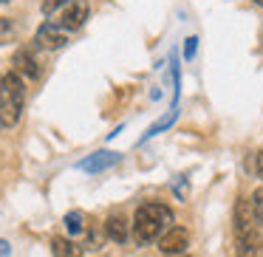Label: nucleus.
<instances>
[{
    "mask_svg": "<svg viewBox=\"0 0 263 257\" xmlns=\"http://www.w3.org/2000/svg\"><path fill=\"white\" fill-rule=\"evenodd\" d=\"M173 223V209L164 204H142L133 218V234L136 243H153L170 229Z\"/></svg>",
    "mask_w": 263,
    "mask_h": 257,
    "instance_id": "1",
    "label": "nucleus"
},
{
    "mask_svg": "<svg viewBox=\"0 0 263 257\" xmlns=\"http://www.w3.org/2000/svg\"><path fill=\"white\" fill-rule=\"evenodd\" d=\"M23 76L17 71L12 74H0V127H14L23 110Z\"/></svg>",
    "mask_w": 263,
    "mask_h": 257,
    "instance_id": "2",
    "label": "nucleus"
},
{
    "mask_svg": "<svg viewBox=\"0 0 263 257\" xmlns=\"http://www.w3.org/2000/svg\"><path fill=\"white\" fill-rule=\"evenodd\" d=\"M85 20H88V3L85 0H74L65 12H60L54 17V26H60L63 31H77L85 26Z\"/></svg>",
    "mask_w": 263,
    "mask_h": 257,
    "instance_id": "3",
    "label": "nucleus"
},
{
    "mask_svg": "<svg viewBox=\"0 0 263 257\" xmlns=\"http://www.w3.org/2000/svg\"><path fill=\"white\" fill-rule=\"evenodd\" d=\"M263 251V238L255 226L246 232H235V254L238 257H260Z\"/></svg>",
    "mask_w": 263,
    "mask_h": 257,
    "instance_id": "4",
    "label": "nucleus"
},
{
    "mask_svg": "<svg viewBox=\"0 0 263 257\" xmlns=\"http://www.w3.org/2000/svg\"><path fill=\"white\" fill-rule=\"evenodd\" d=\"M34 43L40 48H46V51H57V48H63L65 43H68V37H65V31L60 29V26L43 23L40 29H37V34H34Z\"/></svg>",
    "mask_w": 263,
    "mask_h": 257,
    "instance_id": "5",
    "label": "nucleus"
},
{
    "mask_svg": "<svg viewBox=\"0 0 263 257\" xmlns=\"http://www.w3.org/2000/svg\"><path fill=\"white\" fill-rule=\"evenodd\" d=\"M187 243H190V234H187V229H181V226H170L159 238V249L164 251V254H181V251L187 249Z\"/></svg>",
    "mask_w": 263,
    "mask_h": 257,
    "instance_id": "6",
    "label": "nucleus"
},
{
    "mask_svg": "<svg viewBox=\"0 0 263 257\" xmlns=\"http://www.w3.org/2000/svg\"><path fill=\"white\" fill-rule=\"evenodd\" d=\"M116 161H119V153L99 150V153H93V155H88V159H82L77 167H80V170H85V172H102V170H108V167H114Z\"/></svg>",
    "mask_w": 263,
    "mask_h": 257,
    "instance_id": "7",
    "label": "nucleus"
},
{
    "mask_svg": "<svg viewBox=\"0 0 263 257\" xmlns=\"http://www.w3.org/2000/svg\"><path fill=\"white\" fill-rule=\"evenodd\" d=\"M12 65H14V71H17V74H23V76H31V80H34V76H40V65H37L34 54H31V51H26V48L14 51Z\"/></svg>",
    "mask_w": 263,
    "mask_h": 257,
    "instance_id": "8",
    "label": "nucleus"
},
{
    "mask_svg": "<svg viewBox=\"0 0 263 257\" xmlns=\"http://www.w3.org/2000/svg\"><path fill=\"white\" fill-rule=\"evenodd\" d=\"M255 226V212H252V201L240 198L235 204V232H246Z\"/></svg>",
    "mask_w": 263,
    "mask_h": 257,
    "instance_id": "9",
    "label": "nucleus"
},
{
    "mask_svg": "<svg viewBox=\"0 0 263 257\" xmlns=\"http://www.w3.org/2000/svg\"><path fill=\"white\" fill-rule=\"evenodd\" d=\"M51 251H54V257H82V246L68 238H60V234L51 238Z\"/></svg>",
    "mask_w": 263,
    "mask_h": 257,
    "instance_id": "10",
    "label": "nucleus"
},
{
    "mask_svg": "<svg viewBox=\"0 0 263 257\" xmlns=\"http://www.w3.org/2000/svg\"><path fill=\"white\" fill-rule=\"evenodd\" d=\"M105 232H108V238H114L116 243H125L127 240V221L122 215H110L108 221H105Z\"/></svg>",
    "mask_w": 263,
    "mask_h": 257,
    "instance_id": "11",
    "label": "nucleus"
},
{
    "mask_svg": "<svg viewBox=\"0 0 263 257\" xmlns=\"http://www.w3.org/2000/svg\"><path fill=\"white\" fill-rule=\"evenodd\" d=\"M65 229H68L71 234H80V232H85V215H82L80 209L68 212V215H65Z\"/></svg>",
    "mask_w": 263,
    "mask_h": 257,
    "instance_id": "12",
    "label": "nucleus"
},
{
    "mask_svg": "<svg viewBox=\"0 0 263 257\" xmlns=\"http://www.w3.org/2000/svg\"><path fill=\"white\" fill-rule=\"evenodd\" d=\"M176 116H178V110H176V108H170V113H167V116H164V119H161V122H156V125H153V127H150V130H147V133H144V136H142V142H147V139H153V136H156V133H161V130H167V127H170V125H173V122H176Z\"/></svg>",
    "mask_w": 263,
    "mask_h": 257,
    "instance_id": "13",
    "label": "nucleus"
},
{
    "mask_svg": "<svg viewBox=\"0 0 263 257\" xmlns=\"http://www.w3.org/2000/svg\"><path fill=\"white\" fill-rule=\"evenodd\" d=\"M71 3H74V0H43V14L54 20L60 12H65V9L71 6Z\"/></svg>",
    "mask_w": 263,
    "mask_h": 257,
    "instance_id": "14",
    "label": "nucleus"
},
{
    "mask_svg": "<svg viewBox=\"0 0 263 257\" xmlns=\"http://www.w3.org/2000/svg\"><path fill=\"white\" fill-rule=\"evenodd\" d=\"M14 37H17L14 23H12L9 17H0V46H9V43H14Z\"/></svg>",
    "mask_w": 263,
    "mask_h": 257,
    "instance_id": "15",
    "label": "nucleus"
},
{
    "mask_svg": "<svg viewBox=\"0 0 263 257\" xmlns=\"http://www.w3.org/2000/svg\"><path fill=\"white\" fill-rule=\"evenodd\" d=\"M252 212H255V223L263 226V187L255 189V195H252Z\"/></svg>",
    "mask_w": 263,
    "mask_h": 257,
    "instance_id": "16",
    "label": "nucleus"
},
{
    "mask_svg": "<svg viewBox=\"0 0 263 257\" xmlns=\"http://www.w3.org/2000/svg\"><path fill=\"white\" fill-rule=\"evenodd\" d=\"M195 48H198V37H187V40H184V57L193 60L195 57Z\"/></svg>",
    "mask_w": 263,
    "mask_h": 257,
    "instance_id": "17",
    "label": "nucleus"
},
{
    "mask_svg": "<svg viewBox=\"0 0 263 257\" xmlns=\"http://www.w3.org/2000/svg\"><path fill=\"white\" fill-rule=\"evenodd\" d=\"M255 170H257V175L263 178V150L257 153V159H255Z\"/></svg>",
    "mask_w": 263,
    "mask_h": 257,
    "instance_id": "18",
    "label": "nucleus"
},
{
    "mask_svg": "<svg viewBox=\"0 0 263 257\" xmlns=\"http://www.w3.org/2000/svg\"><path fill=\"white\" fill-rule=\"evenodd\" d=\"M9 254V243L6 240H0V257H6Z\"/></svg>",
    "mask_w": 263,
    "mask_h": 257,
    "instance_id": "19",
    "label": "nucleus"
},
{
    "mask_svg": "<svg viewBox=\"0 0 263 257\" xmlns=\"http://www.w3.org/2000/svg\"><path fill=\"white\" fill-rule=\"evenodd\" d=\"M255 3H257V6H263V0H255Z\"/></svg>",
    "mask_w": 263,
    "mask_h": 257,
    "instance_id": "20",
    "label": "nucleus"
},
{
    "mask_svg": "<svg viewBox=\"0 0 263 257\" xmlns=\"http://www.w3.org/2000/svg\"><path fill=\"white\" fill-rule=\"evenodd\" d=\"M0 3H9V0H0Z\"/></svg>",
    "mask_w": 263,
    "mask_h": 257,
    "instance_id": "21",
    "label": "nucleus"
}]
</instances>
